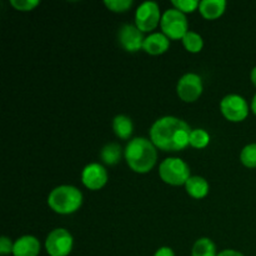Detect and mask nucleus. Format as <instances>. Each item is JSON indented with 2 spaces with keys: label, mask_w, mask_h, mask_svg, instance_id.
<instances>
[{
  "label": "nucleus",
  "mask_w": 256,
  "mask_h": 256,
  "mask_svg": "<svg viewBox=\"0 0 256 256\" xmlns=\"http://www.w3.org/2000/svg\"><path fill=\"white\" fill-rule=\"evenodd\" d=\"M192 129L182 119L164 116L156 120L150 129L152 142L164 152H179L190 145Z\"/></svg>",
  "instance_id": "1"
},
{
  "label": "nucleus",
  "mask_w": 256,
  "mask_h": 256,
  "mask_svg": "<svg viewBox=\"0 0 256 256\" xmlns=\"http://www.w3.org/2000/svg\"><path fill=\"white\" fill-rule=\"evenodd\" d=\"M156 158L155 145L145 138H135L125 149V159L128 165L135 172L140 174L150 172L156 162Z\"/></svg>",
  "instance_id": "2"
},
{
  "label": "nucleus",
  "mask_w": 256,
  "mask_h": 256,
  "mask_svg": "<svg viewBox=\"0 0 256 256\" xmlns=\"http://www.w3.org/2000/svg\"><path fill=\"white\" fill-rule=\"evenodd\" d=\"M82 202V194L80 190L70 185L58 186L50 192L48 204L58 214H72L75 212Z\"/></svg>",
  "instance_id": "3"
},
{
  "label": "nucleus",
  "mask_w": 256,
  "mask_h": 256,
  "mask_svg": "<svg viewBox=\"0 0 256 256\" xmlns=\"http://www.w3.org/2000/svg\"><path fill=\"white\" fill-rule=\"evenodd\" d=\"M159 175L166 184L179 186L190 179V168L179 158H168L160 164Z\"/></svg>",
  "instance_id": "4"
},
{
  "label": "nucleus",
  "mask_w": 256,
  "mask_h": 256,
  "mask_svg": "<svg viewBox=\"0 0 256 256\" xmlns=\"http://www.w3.org/2000/svg\"><path fill=\"white\" fill-rule=\"evenodd\" d=\"M162 34L166 35L169 39H182L189 30H188V20L184 12L178 9H168L162 14Z\"/></svg>",
  "instance_id": "5"
},
{
  "label": "nucleus",
  "mask_w": 256,
  "mask_h": 256,
  "mask_svg": "<svg viewBox=\"0 0 256 256\" xmlns=\"http://www.w3.org/2000/svg\"><path fill=\"white\" fill-rule=\"evenodd\" d=\"M220 109L228 120L234 122H242L249 114V105L246 100L236 94L226 95L220 102Z\"/></svg>",
  "instance_id": "6"
},
{
  "label": "nucleus",
  "mask_w": 256,
  "mask_h": 256,
  "mask_svg": "<svg viewBox=\"0 0 256 256\" xmlns=\"http://www.w3.org/2000/svg\"><path fill=\"white\" fill-rule=\"evenodd\" d=\"M72 234L65 229H55L48 235L45 248L50 256H66L72 249Z\"/></svg>",
  "instance_id": "7"
},
{
  "label": "nucleus",
  "mask_w": 256,
  "mask_h": 256,
  "mask_svg": "<svg viewBox=\"0 0 256 256\" xmlns=\"http://www.w3.org/2000/svg\"><path fill=\"white\" fill-rule=\"evenodd\" d=\"M160 19L159 5L155 2H145L138 8L135 14V24L142 32H150L158 26Z\"/></svg>",
  "instance_id": "8"
},
{
  "label": "nucleus",
  "mask_w": 256,
  "mask_h": 256,
  "mask_svg": "<svg viewBox=\"0 0 256 256\" xmlns=\"http://www.w3.org/2000/svg\"><path fill=\"white\" fill-rule=\"evenodd\" d=\"M176 92L180 99L184 100V102H195V100L199 99L202 92V78L194 72L185 74L178 82Z\"/></svg>",
  "instance_id": "9"
},
{
  "label": "nucleus",
  "mask_w": 256,
  "mask_h": 256,
  "mask_svg": "<svg viewBox=\"0 0 256 256\" xmlns=\"http://www.w3.org/2000/svg\"><path fill=\"white\" fill-rule=\"evenodd\" d=\"M142 32L136 25L125 24L119 30V42L126 52H138L144 45Z\"/></svg>",
  "instance_id": "10"
},
{
  "label": "nucleus",
  "mask_w": 256,
  "mask_h": 256,
  "mask_svg": "<svg viewBox=\"0 0 256 256\" xmlns=\"http://www.w3.org/2000/svg\"><path fill=\"white\" fill-rule=\"evenodd\" d=\"M82 182L90 190L102 189L108 182L106 170L102 165L98 164V162L86 165L82 170Z\"/></svg>",
  "instance_id": "11"
},
{
  "label": "nucleus",
  "mask_w": 256,
  "mask_h": 256,
  "mask_svg": "<svg viewBox=\"0 0 256 256\" xmlns=\"http://www.w3.org/2000/svg\"><path fill=\"white\" fill-rule=\"evenodd\" d=\"M40 252L39 240L32 235L19 238L14 242L12 255L14 256H38Z\"/></svg>",
  "instance_id": "12"
},
{
  "label": "nucleus",
  "mask_w": 256,
  "mask_h": 256,
  "mask_svg": "<svg viewBox=\"0 0 256 256\" xmlns=\"http://www.w3.org/2000/svg\"><path fill=\"white\" fill-rule=\"evenodd\" d=\"M169 45L170 42L166 35L162 34V32H154V34H150L149 36L145 38L142 49L148 54L160 55L169 49Z\"/></svg>",
  "instance_id": "13"
},
{
  "label": "nucleus",
  "mask_w": 256,
  "mask_h": 256,
  "mask_svg": "<svg viewBox=\"0 0 256 256\" xmlns=\"http://www.w3.org/2000/svg\"><path fill=\"white\" fill-rule=\"evenodd\" d=\"M226 8L225 0H202L199 4V12L205 19H218L222 16Z\"/></svg>",
  "instance_id": "14"
},
{
  "label": "nucleus",
  "mask_w": 256,
  "mask_h": 256,
  "mask_svg": "<svg viewBox=\"0 0 256 256\" xmlns=\"http://www.w3.org/2000/svg\"><path fill=\"white\" fill-rule=\"evenodd\" d=\"M185 188H186L188 194L195 199H202L209 192V184L202 176H190V179L185 184Z\"/></svg>",
  "instance_id": "15"
},
{
  "label": "nucleus",
  "mask_w": 256,
  "mask_h": 256,
  "mask_svg": "<svg viewBox=\"0 0 256 256\" xmlns=\"http://www.w3.org/2000/svg\"><path fill=\"white\" fill-rule=\"evenodd\" d=\"M112 129L120 139H128L132 134V122L126 115H118L112 122Z\"/></svg>",
  "instance_id": "16"
},
{
  "label": "nucleus",
  "mask_w": 256,
  "mask_h": 256,
  "mask_svg": "<svg viewBox=\"0 0 256 256\" xmlns=\"http://www.w3.org/2000/svg\"><path fill=\"white\" fill-rule=\"evenodd\" d=\"M100 156H102V160L108 165H115L118 164V162L122 158V148L120 145H118L116 142H110V144H106L102 149V152H100Z\"/></svg>",
  "instance_id": "17"
},
{
  "label": "nucleus",
  "mask_w": 256,
  "mask_h": 256,
  "mask_svg": "<svg viewBox=\"0 0 256 256\" xmlns=\"http://www.w3.org/2000/svg\"><path fill=\"white\" fill-rule=\"evenodd\" d=\"M192 256H218L215 244L208 238H202L196 240L192 246Z\"/></svg>",
  "instance_id": "18"
},
{
  "label": "nucleus",
  "mask_w": 256,
  "mask_h": 256,
  "mask_svg": "<svg viewBox=\"0 0 256 256\" xmlns=\"http://www.w3.org/2000/svg\"><path fill=\"white\" fill-rule=\"evenodd\" d=\"M182 40L185 49L189 52H199L204 46V40L195 32H188Z\"/></svg>",
  "instance_id": "19"
},
{
  "label": "nucleus",
  "mask_w": 256,
  "mask_h": 256,
  "mask_svg": "<svg viewBox=\"0 0 256 256\" xmlns=\"http://www.w3.org/2000/svg\"><path fill=\"white\" fill-rule=\"evenodd\" d=\"M210 142V135L204 129H194L190 134V145L196 149L206 148Z\"/></svg>",
  "instance_id": "20"
},
{
  "label": "nucleus",
  "mask_w": 256,
  "mask_h": 256,
  "mask_svg": "<svg viewBox=\"0 0 256 256\" xmlns=\"http://www.w3.org/2000/svg\"><path fill=\"white\" fill-rule=\"evenodd\" d=\"M240 160L246 168H256V144H249L242 150Z\"/></svg>",
  "instance_id": "21"
},
{
  "label": "nucleus",
  "mask_w": 256,
  "mask_h": 256,
  "mask_svg": "<svg viewBox=\"0 0 256 256\" xmlns=\"http://www.w3.org/2000/svg\"><path fill=\"white\" fill-rule=\"evenodd\" d=\"M104 4L106 5L108 9L115 12H126L129 8H132V0H105Z\"/></svg>",
  "instance_id": "22"
},
{
  "label": "nucleus",
  "mask_w": 256,
  "mask_h": 256,
  "mask_svg": "<svg viewBox=\"0 0 256 256\" xmlns=\"http://www.w3.org/2000/svg\"><path fill=\"white\" fill-rule=\"evenodd\" d=\"M172 5L175 9L180 10L182 12H192L194 10L199 9V2L196 0H172Z\"/></svg>",
  "instance_id": "23"
},
{
  "label": "nucleus",
  "mask_w": 256,
  "mask_h": 256,
  "mask_svg": "<svg viewBox=\"0 0 256 256\" xmlns=\"http://www.w3.org/2000/svg\"><path fill=\"white\" fill-rule=\"evenodd\" d=\"M10 4H12L16 10L29 12V10L34 9L36 5H39V2H38V0H12Z\"/></svg>",
  "instance_id": "24"
},
{
  "label": "nucleus",
  "mask_w": 256,
  "mask_h": 256,
  "mask_svg": "<svg viewBox=\"0 0 256 256\" xmlns=\"http://www.w3.org/2000/svg\"><path fill=\"white\" fill-rule=\"evenodd\" d=\"M14 249V244L12 242V240L6 236L0 238V254L2 255H8L10 252H12Z\"/></svg>",
  "instance_id": "25"
},
{
  "label": "nucleus",
  "mask_w": 256,
  "mask_h": 256,
  "mask_svg": "<svg viewBox=\"0 0 256 256\" xmlns=\"http://www.w3.org/2000/svg\"><path fill=\"white\" fill-rule=\"evenodd\" d=\"M154 256H175V254L174 252H172V249H170V248L168 246H162L155 252Z\"/></svg>",
  "instance_id": "26"
},
{
  "label": "nucleus",
  "mask_w": 256,
  "mask_h": 256,
  "mask_svg": "<svg viewBox=\"0 0 256 256\" xmlns=\"http://www.w3.org/2000/svg\"><path fill=\"white\" fill-rule=\"evenodd\" d=\"M218 256H244L242 252H236V250H224L220 254H218Z\"/></svg>",
  "instance_id": "27"
},
{
  "label": "nucleus",
  "mask_w": 256,
  "mask_h": 256,
  "mask_svg": "<svg viewBox=\"0 0 256 256\" xmlns=\"http://www.w3.org/2000/svg\"><path fill=\"white\" fill-rule=\"evenodd\" d=\"M250 78H252V84H254L255 86H256V66L254 68V69L252 70V74H250Z\"/></svg>",
  "instance_id": "28"
},
{
  "label": "nucleus",
  "mask_w": 256,
  "mask_h": 256,
  "mask_svg": "<svg viewBox=\"0 0 256 256\" xmlns=\"http://www.w3.org/2000/svg\"><path fill=\"white\" fill-rule=\"evenodd\" d=\"M252 112H254V114L256 115V94H255V96L252 98Z\"/></svg>",
  "instance_id": "29"
}]
</instances>
